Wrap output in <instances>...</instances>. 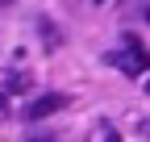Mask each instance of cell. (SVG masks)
Segmentation results:
<instances>
[{"mask_svg": "<svg viewBox=\"0 0 150 142\" xmlns=\"http://www.w3.org/2000/svg\"><path fill=\"white\" fill-rule=\"evenodd\" d=\"M108 63H112V67H121L125 75H142V71L150 67V55H146V50H142L134 38H129L125 46H117V50L108 55Z\"/></svg>", "mask_w": 150, "mask_h": 142, "instance_id": "cell-1", "label": "cell"}, {"mask_svg": "<svg viewBox=\"0 0 150 142\" xmlns=\"http://www.w3.org/2000/svg\"><path fill=\"white\" fill-rule=\"evenodd\" d=\"M59 109H67V96H63V92H46V96H38V100H29V109H25V117H29V121H42V117H50V113H59Z\"/></svg>", "mask_w": 150, "mask_h": 142, "instance_id": "cell-2", "label": "cell"}, {"mask_svg": "<svg viewBox=\"0 0 150 142\" xmlns=\"http://www.w3.org/2000/svg\"><path fill=\"white\" fill-rule=\"evenodd\" d=\"M0 88H4V92H25V88H29V75L8 71V75H0Z\"/></svg>", "mask_w": 150, "mask_h": 142, "instance_id": "cell-3", "label": "cell"}, {"mask_svg": "<svg viewBox=\"0 0 150 142\" xmlns=\"http://www.w3.org/2000/svg\"><path fill=\"white\" fill-rule=\"evenodd\" d=\"M92 138H108V142H117V130H112V126H108V121H100V126H96V130H92Z\"/></svg>", "mask_w": 150, "mask_h": 142, "instance_id": "cell-4", "label": "cell"}, {"mask_svg": "<svg viewBox=\"0 0 150 142\" xmlns=\"http://www.w3.org/2000/svg\"><path fill=\"white\" fill-rule=\"evenodd\" d=\"M4 113H8V92L0 88V117H4Z\"/></svg>", "mask_w": 150, "mask_h": 142, "instance_id": "cell-5", "label": "cell"}, {"mask_svg": "<svg viewBox=\"0 0 150 142\" xmlns=\"http://www.w3.org/2000/svg\"><path fill=\"white\" fill-rule=\"evenodd\" d=\"M138 134H142V138H150V121H142V126H138Z\"/></svg>", "mask_w": 150, "mask_h": 142, "instance_id": "cell-6", "label": "cell"}, {"mask_svg": "<svg viewBox=\"0 0 150 142\" xmlns=\"http://www.w3.org/2000/svg\"><path fill=\"white\" fill-rule=\"evenodd\" d=\"M146 92H150V80H146Z\"/></svg>", "mask_w": 150, "mask_h": 142, "instance_id": "cell-7", "label": "cell"}]
</instances>
